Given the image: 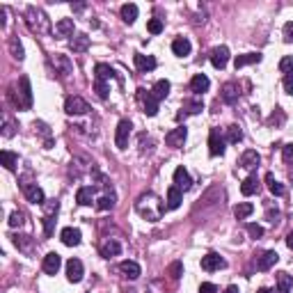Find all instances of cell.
<instances>
[{"instance_id": "obj_1", "label": "cell", "mask_w": 293, "mask_h": 293, "mask_svg": "<svg viewBox=\"0 0 293 293\" xmlns=\"http://www.w3.org/2000/svg\"><path fill=\"white\" fill-rule=\"evenodd\" d=\"M135 211L144 220H149V222H158V220L165 215V211H169V209H167V204H165V201H160L158 197L154 195V192H144V195L137 197Z\"/></svg>"}, {"instance_id": "obj_2", "label": "cell", "mask_w": 293, "mask_h": 293, "mask_svg": "<svg viewBox=\"0 0 293 293\" xmlns=\"http://www.w3.org/2000/svg\"><path fill=\"white\" fill-rule=\"evenodd\" d=\"M25 23H27V27H30L32 32H37V35H44V32L50 30L48 16L44 14V9L35 7V5H30V7L25 9Z\"/></svg>"}, {"instance_id": "obj_3", "label": "cell", "mask_w": 293, "mask_h": 293, "mask_svg": "<svg viewBox=\"0 0 293 293\" xmlns=\"http://www.w3.org/2000/svg\"><path fill=\"white\" fill-rule=\"evenodd\" d=\"M9 99L16 105L18 110H30L32 108V87H30V78L23 76L18 80V92H9Z\"/></svg>"}, {"instance_id": "obj_4", "label": "cell", "mask_w": 293, "mask_h": 293, "mask_svg": "<svg viewBox=\"0 0 293 293\" xmlns=\"http://www.w3.org/2000/svg\"><path fill=\"white\" fill-rule=\"evenodd\" d=\"M21 190H23V195H25V199L30 201V204H39V206L46 204V195H44V190H41L37 183L23 181L21 183Z\"/></svg>"}, {"instance_id": "obj_5", "label": "cell", "mask_w": 293, "mask_h": 293, "mask_svg": "<svg viewBox=\"0 0 293 293\" xmlns=\"http://www.w3.org/2000/svg\"><path fill=\"white\" fill-rule=\"evenodd\" d=\"M137 99H140V103H142V108H144V114H149V117H156L158 114V99H156L151 92H146V90H137Z\"/></svg>"}, {"instance_id": "obj_6", "label": "cell", "mask_w": 293, "mask_h": 293, "mask_svg": "<svg viewBox=\"0 0 293 293\" xmlns=\"http://www.w3.org/2000/svg\"><path fill=\"white\" fill-rule=\"evenodd\" d=\"M224 144H227V140L220 135L218 128H211V133H209V154L211 156H222L224 149H227Z\"/></svg>"}, {"instance_id": "obj_7", "label": "cell", "mask_w": 293, "mask_h": 293, "mask_svg": "<svg viewBox=\"0 0 293 293\" xmlns=\"http://www.w3.org/2000/svg\"><path fill=\"white\" fill-rule=\"evenodd\" d=\"M131 128H133V124L128 122V119H122V122L117 124V133H114V144H117L119 149H126V146H128Z\"/></svg>"}, {"instance_id": "obj_8", "label": "cell", "mask_w": 293, "mask_h": 293, "mask_svg": "<svg viewBox=\"0 0 293 293\" xmlns=\"http://www.w3.org/2000/svg\"><path fill=\"white\" fill-rule=\"evenodd\" d=\"M188 137V128L186 126H177L172 128V131L165 135V142H167V146H172V149H181L183 142H186Z\"/></svg>"}, {"instance_id": "obj_9", "label": "cell", "mask_w": 293, "mask_h": 293, "mask_svg": "<svg viewBox=\"0 0 293 293\" xmlns=\"http://www.w3.org/2000/svg\"><path fill=\"white\" fill-rule=\"evenodd\" d=\"M87 110H90V105H87V101L80 99V96H69V99L64 101V112L67 114H85Z\"/></svg>"}, {"instance_id": "obj_10", "label": "cell", "mask_w": 293, "mask_h": 293, "mask_svg": "<svg viewBox=\"0 0 293 293\" xmlns=\"http://www.w3.org/2000/svg\"><path fill=\"white\" fill-rule=\"evenodd\" d=\"M227 266V261L222 259L220 254H215V252H209L206 256H201V268L206 270V273H213V270H220Z\"/></svg>"}, {"instance_id": "obj_11", "label": "cell", "mask_w": 293, "mask_h": 293, "mask_svg": "<svg viewBox=\"0 0 293 293\" xmlns=\"http://www.w3.org/2000/svg\"><path fill=\"white\" fill-rule=\"evenodd\" d=\"M82 273H85V268H82V261L80 259H69L67 261V279L73 284H78L82 279Z\"/></svg>"}, {"instance_id": "obj_12", "label": "cell", "mask_w": 293, "mask_h": 293, "mask_svg": "<svg viewBox=\"0 0 293 293\" xmlns=\"http://www.w3.org/2000/svg\"><path fill=\"white\" fill-rule=\"evenodd\" d=\"M227 62H229V48L227 46H218V48L211 50V64H213L215 69L222 71V69L227 67Z\"/></svg>"}, {"instance_id": "obj_13", "label": "cell", "mask_w": 293, "mask_h": 293, "mask_svg": "<svg viewBox=\"0 0 293 293\" xmlns=\"http://www.w3.org/2000/svg\"><path fill=\"white\" fill-rule=\"evenodd\" d=\"M174 186H177L181 192H186V190L192 188V179H190V174H188V169L183 167V165L174 169Z\"/></svg>"}, {"instance_id": "obj_14", "label": "cell", "mask_w": 293, "mask_h": 293, "mask_svg": "<svg viewBox=\"0 0 293 293\" xmlns=\"http://www.w3.org/2000/svg\"><path fill=\"white\" fill-rule=\"evenodd\" d=\"M60 266H62V256H60L57 252H48V254L44 256V263H41V268H44L46 275H57Z\"/></svg>"}, {"instance_id": "obj_15", "label": "cell", "mask_w": 293, "mask_h": 293, "mask_svg": "<svg viewBox=\"0 0 293 293\" xmlns=\"http://www.w3.org/2000/svg\"><path fill=\"white\" fill-rule=\"evenodd\" d=\"M277 261H279V254H277V252H275V250H268V252H263L261 256H256V270H261V273H263V270H270L275 263H277Z\"/></svg>"}, {"instance_id": "obj_16", "label": "cell", "mask_w": 293, "mask_h": 293, "mask_svg": "<svg viewBox=\"0 0 293 293\" xmlns=\"http://www.w3.org/2000/svg\"><path fill=\"white\" fill-rule=\"evenodd\" d=\"M60 238H62V243H64L67 247H76V245H80L82 233H80V229L64 227V229H62V233H60Z\"/></svg>"}, {"instance_id": "obj_17", "label": "cell", "mask_w": 293, "mask_h": 293, "mask_svg": "<svg viewBox=\"0 0 293 293\" xmlns=\"http://www.w3.org/2000/svg\"><path fill=\"white\" fill-rule=\"evenodd\" d=\"M259 163H261V156L256 154L254 149H247V151H243L241 160H238V165H241L243 169H254V167H259Z\"/></svg>"}, {"instance_id": "obj_18", "label": "cell", "mask_w": 293, "mask_h": 293, "mask_svg": "<svg viewBox=\"0 0 293 293\" xmlns=\"http://www.w3.org/2000/svg\"><path fill=\"white\" fill-rule=\"evenodd\" d=\"M69 48H71L73 53H85V50L90 48V37H87L85 32H76V35L71 37V41H69Z\"/></svg>"}, {"instance_id": "obj_19", "label": "cell", "mask_w": 293, "mask_h": 293, "mask_svg": "<svg viewBox=\"0 0 293 293\" xmlns=\"http://www.w3.org/2000/svg\"><path fill=\"white\" fill-rule=\"evenodd\" d=\"M133 62H135L137 71H154L156 69V57H151V55H142V53H135L133 55Z\"/></svg>"}, {"instance_id": "obj_20", "label": "cell", "mask_w": 293, "mask_h": 293, "mask_svg": "<svg viewBox=\"0 0 293 293\" xmlns=\"http://www.w3.org/2000/svg\"><path fill=\"white\" fill-rule=\"evenodd\" d=\"M119 273L133 282V279H137L142 275V270H140V266H137L135 261H122V263H119Z\"/></svg>"}, {"instance_id": "obj_21", "label": "cell", "mask_w": 293, "mask_h": 293, "mask_svg": "<svg viewBox=\"0 0 293 293\" xmlns=\"http://www.w3.org/2000/svg\"><path fill=\"white\" fill-rule=\"evenodd\" d=\"M190 50H192V44L186 37H177V39L172 41V53L177 55V57H186V55H190Z\"/></svg>"}, {"instance_id": "obj_22", "label": "cell", "mask_w": 293, "mask_h": 293, "mask_svg": "<svg viewBox=\"0 0 293 293\" xmlns=\"http://www.w3.org/2000/svg\"><path fill=\"white\" fill-rule=\"evenodd\" d=\"M119 252H122V245H119L117 238H108V241L101 245V256H103V259H112Z\"/></svg>"}, {"instance_id": "obj_23", "label": "cell", "mask_w": 293, "mask_h": 293, "mask_svg": "<svg viewBox=\"0 0 293 293\" xmlns=\"http://www.w3.org/2000/svg\"><path fill=\"white\" fill-rule=\"evenodd\" d=\"M50 62L55 64V69L60 71V76H69V73H73V64L69 62L67 55H53Z\"/></svg>"}, {"instance_id": "obj_24", "label": "cell", "mask_w": 293, "mask_h": 293, "mask_svg": "<svg viewBox=\"0 0 293 293\" xmlns=\"http://www.w3.org/2000/svg\"><path fill=\"white\" fill-rule=\"evenodd\" d=\"M55 37L57 39H64V37H73V21L71 18H62V21L55 23Z\"/></svg>"}, {"instance_id": "obj_25", "label": "cell", "mask_w": 293, "mask_h": 293, "mask_svg": "<svg viewBox=\"0 0 293 293\" xmlns=\"http://www.w3.org/2000/svg\"><path fill=\"white\" fill-rule=\"evenodd\" d=\"M94 78H96V80H110V78H117V71H114L110 64L99 62L94 67Z\"/></svg>"}, {"instance_id": "obj_26", "label": "cell", "mask_w": 293, "mask_h": 293, "mask_svg": "<svg viewBox=\"0 0 293 293\" xmlns=\"http://www.w3.org/2000/svg\"><path fill=\"white\" fill-rule=\"evenodd\" d=\"M211 87V80L204 76V73H197V76H192V80H190V90L195 92V94H204L206 90Z\"/></svg>"}, {"instance_id": "obj_27", "label": "cell", "mask_w": 293, "mask_h": 293, "mask_svg": "<svg viewBox=\"0 0 293 293\" xmlns=\"http://www.w3.org/2000/svg\"><path fill=\"white\" fill-rule=\"evenodd\" d=\"M76 201L80 206H92V201H94V188L92 186H82V188H78V192H76Z\"/></svg>"}, {"instance_id": "obj_28", "label": "cell", "mask_w": 293, "mask_h": 293, "mask_svg": "<svg viewBox=\"0 0 293 293\" xmlns=\"http://www.w3.org/2000/svg\"><path fill=\"white\" fill-rule=\"evenodd\" d=\"M256 62H261V53H245L233 60V67H236V71H238V69L247 67V64H256Z\"/></svg>"}, {"instance_id": "obj_29", "label": "cell", "mask_w": 293, "mask_h": 293, "mask_svg": "<svg viewBox=\"0 0 293 293\" xmlns=\"http://www.w3.org/2000/svg\"><path fill=\"white\" fill-rule=\"evenodd\" d=\"M241 192L245 197L254 195V192H259V179H256V174H250V177L245 179V181L241 183Z\"/></svg>"}, {"instance_id": "obj_30", "label": "cell", "mask_w": 293, "mask_h": 293, "mask_svg": "<svg viewBox=\"0 0 293 293\" xmlns=\"http://www.w3.org/2000/svg\"><path fill=\"white\" fill-rule=\"evenodd\" d=\"M169 90H172V85H169V80H156V85L151 87V94L156 96L158 101H163V99H167V94H169Z\"/></svg>"}, {"instance_id": "obj_31", "label": "cell", "mask_w": 293, "mask_h": 293, "mask_svg": "<svg viewBox=\"0 0 293 293\" xmlns=\"http://www.w3.org/2000/svg\"><path fill=\"white\" fill-rule=\"evenodd\" d=\"M181 201H183V192L179 190L177 186H172V188L167 190V209H169V211L179 209V206H181Z\"/></svg>"}, {"instance_id": "obj_32", "label": "cell", "mask_w": 293, "mask_h": 293, "mask_svg": "<svg viewBox=\"0 0 293 293\" xmlns=\"http://www.w3.org/2000/svg\"><path fill=\"white\" fill-rule=\"evenodd\" d=\"M220 96H222V101L224 103H236L238 101V87L233 85V82H227V85L222 87V92H220Z\"/></svg>"}, {"instance_id": "obj_33", "label": "cell", "mask_w": 293, "mask_h": 293, "mask_svg": "<svg viewBox=\"0 0 293 293\" xmlns=\"http://www.w3.org/2000/svg\"><path fill=\"white\" fill-rule=\"evenodd\" d=\"M114 201H117L114 192L112 190H105L103 195L99 197V201H96V209H99V211H108V209H112V206H114Z\"/></svg>"}, {"instance_id": "obj_34", "label": "cell", "mask_w": 293, "mask_h": 293, "mask_svg": "<svg viewBox=\"0 0 293 293\" xmlns=\"http://www.w3.org/2000/svg\"><path fill=\"white\" fill-rule=\"evenodd\" d=\"M14 245L18 247L21 252H25V254H32V247H35V241H32L30 236H14Z\"/></svg>"}, {"instance_id": "obj_35", "label": "cell", "mask_w": 293, "mask_h": 293, "mask_svg": "<svg viewBox=\"0 0 293 293\" xmlns=\"http://www.w3.org/2000/svg\"><path fill=\"white\" fill-rule=\"evenodd\" d=\"M0 163L5 165V169H9V172H14L18 165V156L14 154V151H3L0 154Z\"/></svg>"}, {"instance_id": "obj_36", "label": "cell", "mask_w": 293, "mask_h": 293, "mask_svg": "<svg viewBox=\"0 0 293 293\" xmlns=\"http://www.w3.org/2000/svg\"><path fill=\"white\" fill-rule=\"evenodd\" d=\"M266 183H268V190H270V192H273V195H275V197H282V195H284V192H286V188H284V186H282V183H279V181H277V179H275V177H273V174H270V172H268V174H266Z\"/></svg>"}, {"instance_id": "obj_37", "label": "cell", "mask_w": 293, "mask_h": 293, "mask_svg": "<svg viewBox=\"0 0 293 293\" xmlns=\"http://www.w3.org/2000/svg\"><path fill=\"white\" fill-rule=\"evenodd\" d=\"M122 18H124V23H135V18H137V5H133V3H126L122 7Z\"/></svg>"}, {"instance_id": "obj_38", "label": "cell", "mask_w": 293, "mask_h": 293, "mask_svg": "<svg viewBox=\"0 0 293 293\" xmlns=\"http://www.w3.org/2000/svg\"><path fill=\"white\" fill-rule=\"evenodd\" d=\"M291 284H293L291 275H288V273H277V293H288V291H291Z\"/></svg>"}, {"instance_id": "obj_39", "label": "cell", "mask_w": 293, "mask_h": 293, "mask_svg": "<svg viewBox=\"0 0 293 293\" xmlns=\"http://www.w3.org/2000/svg\"><path fill=\"white\" fill-rule=\"evenodd\" d=\"M243 140V131L238 124H231V126L227 128V142H231V144H238V142Z\"/></svg>"}, {"instance_id": "obj_40", "label": "cell", "mask_w": 293, "mask_h": 293, "mask_svg": "<svg viewBox=\"0 0 293 293\" xmlns=\"http://www.w3.org/2000/svg\"><path fill=\"white\" fill-rule=\"evenodd\" d=\"M252 211H254V206H252L250 201H243V204H238L236 209H233V215H236L238 220H245L247 215H252Z\"/></svg>"}, {"instance_id": "obj_41", "label": "cell", "mask_w": 293, "mask_h": 293, "mask_svg": "<svg viewBox=\"0 0 293 293\" xmlns=\"http://www.w3.org/2000/svg\"><path fill=\"white\" fill-rule=\"evenodd\" d=\"M9 53H12L14 57L18 60V62L25 57V53H23V46H21V41H18L16 37H12V39H9Z\"/></svg>"}, {"instance_id": "obj_42", "label": "cell", "mask_w": 293, "mask_h": 293, "mask_svg": "<svg viewBox=\"0 0 293 293\" xmlns=\"http://www.w3.org/2000/svg\"><path fill=\"white\" fill-rule=\"evenodd\" d=\"M204 110V103L201 101H186L183 103V114H197Z\"/></svg>"}, {"instance_id": "obj_43", "label": "cell", "mask_w": 293, "mask_h": 293, "mask_svg": "<svg viewBox=\"0 0 293 293\" xmlns=\"http://www.w3.org/2000/svg\"><path fill=\"white\" fill-rule=\"evenodd\" d=\"M279 71H282L284 76L293 73V55H286V57L279 60Z\"/></svg>"}, {"instance_id": "obj_44", "label": "cell", "mask_w": 293, "mask_h": 293, "mask_svg": "<svg viewBox=\"0 0 293 293\" xmlns=\"http://www.w3.org/2000/svg\"><path fill=\"white\" fill-rule=\"evenodd\" d=\"M94 92H96V96L99 99H108V82L105 80H94Z\"/></svg>"}, {"instance_id": "obj_45", "label": "cell", "mask_w": 293, "mask_h": 293, "mask_svg": "<svg viewBox=\"0 0 293 293\" xmlns=\"http://www.w3.org/2000/svg\"><path fill=\"white\" fill-rule=\"evenodd\" d=\"M53 229H55V215H44V236H53Z\"/></svg>"}, {"instance_id": "obj_46", "label": "cell", "mask_w": 293, "mask_h": 293, "mask_svg": "<svg viewBox=\"0 0 293 293\" xmlns=\"http://www.w3.org/2000/svg\"><path fill=\"white\" fill-rule=\"evenodd\" d=\"M23 222H25V215H23L21 211H14V213L9 215V227H14V229H16V227H21Z\"/></svg>"}, {"instance_id": "obj_47", "label": "cell", "mask_w": 293, "mask_h": 293, "mask_svg": "<svg viewBox=\"0 0 293 293\" xmlns=\"http://www.w3.org/2000/svg\"><path fill=\"white\" fill-rule=\"evenodd\" d=\"M146 30H149L151 35H160V32H163V21H160V18H151V21L146 23Z\"/></svg>"}, {"instance_id": "obj_48", "label": "cell", "mask_w": 293, "mask_h": 293, "mask_svg": "<svg viewBox=\"0 0 293 293\" xmlns=\"http://www.w3.org/2000/svg\"><path fill=\"white\" fill-rule=\"evenodd\" d=\"M14 133H16V126H14V122L9 117H5V124H3V135L5 137H12Z\"/></svg>"}, {"instance_id": "obj_49", "label": "cell", "mask_w": 293, "mask_h": 293, "mask_svg": "<svg viewBox=\"0 0 293 293\" xmlns=\"http://www.w3.org/2000/svg\"><path fill=\"white\" fill-rule=\"evenodd\" d=\"M247 233H250L252 238H261V236H263V227H261V224L250 222V224H247Z\"/></svg>"}, {"instance_id": "obj_50", "label": "cell", "mask_w": 293, "mask_h": 293, "mask_svg": "<svg viewBox=\"0 0 293 293\" xmlns=\"http://www.w3.org/2000/svg\"><path fill=\"white\" fill-rule=\"evenodd\" d=\"M282 35H284V41H286V44H291V41H293V21L284 23V30H282Z\"/></svg>"}, {"instance_id": "obj_51", "label": "cell", "mask_w": 293, "mask_h": 293, "mask_svg": "<svg viewBox=\"0 0 293 293\" xmlns=\"http://www.w3.org/2000/svg\"><path fill=\"white\" fill-rule=\"evenodd\" d=\"M57 209H60V204H57V199H48L44 204V211H46V215H55L57 213Z\"/></svg>"}, {"instance_id": "obj_52", "label": "cell", "mask_w": 293, "mask_h": 293, "mask_svg": "<svg viewBox=\"0 0 293 293\" xmlns=\"http://www.w3.org/2000/svg\"><path fill=\"white\" fill-rule=\"evenodd\" d=\"M282 156H284V163L293 165V142H291V144H284V149H282Z\"/></svg>"}, {"instance_id": "obj_53", "label": "cell", "mask_w": 293, "mask_h": 293, "mask_svg": "<svg viewBox=\"0 0 293 293\" xmlns=\"http://www.w3.org/2000/svg\"><path fill=\"white\" fill-rule=\"evenodd\" d=\"M181 273H183L181 261H174V263L169 266V275H172V279H179V277H181Z\"/></svg>"}, {"instance_id": "obj_54", "label": "cell", "mask_w": 293, "mask_h": 293, "mask_svg": "<svg viewBox=\"0 0 293 293\" xmlns=\"http://www.w3.org/2000/svg\"><path fill=\"white\" fill-rule=\"evenodd\" d=\"M197 293H218V286H215V284H211V282H204Z\"/></svg>"}, {"instance_id": "obj_55", "label": "cell", "mask_w": 293, "mask_h": 293, "mask_svg": "<svg viewBox=\"0 0 293 293\" xmlns=\"http://www.w3.org/2000/svg\"><path fill=\"white\" fill-rule=\"evenodd\" d=\"M284 92H286V94H293V73L284 76Z\"/></svg>"}, {"instance_id": "obj_56", "label": "cell", "mask_w": 293, "mask_h": 293, "mask_svg": "<svg viewBox=\"0 0 293 293\" xmlns=\"http://www.w3.org/2000/svg\"><path fill=\"white\" fill-rule=\"evenodd\" d=\"M270 124H284V112H282V108H277V112H273V117H270Z\"/></svg>"}, {"instance_id": "obj_57", "label": "cell", "mask_w": 293, "mask_h": 293, "mask_svg": "<svg viewBox=\"0 0 293 293\" xmlns=\"http://www.w3.org/2000/svg\"><path fill=\"white\" fill-rule=\"evenodd\" d=\"M5 16H7V9H5L3 5H0V27L7 25V18H5Z\"/></svg>"}, {"instance_id": "obj_58", "label": "cell", "mask_w": 293, "mask_h": 293, "mask_svg": "<svg viewBox=\"0 0 293 293\" xmlns=\"http://www.w3.org/2000/svg\"><path fill=\"white\" fill-rule=\"evenodd\" d=\"M222 293H241V291H238V286H233V284H231V286H227Z\"/></svg>"}, {"instance_id": "obj_59", "label": "cell", "mask_w": 293, "mask_h": 293, "mask_svg": "<svg viewBox=\"0 0 293 293\" xmlns=\"http://www.w3.org/2000/svg\"><path fill=\"white\" fill-rule=\"evenodd\" d=\"M286 245H288V247H291V250H293V231H291V233H288V236H286Z\"/></svg>"}, {"instance_id": "obj_60", "label": "cell", "mask_w": 293, "mask_h": 293, "mask_svg": "<svg viewBox=\"0 0 293 293\" xmlns=\"http://www.w3.org/2000/svg\"><path fill=\"white\" fill-rule=\"evenodd\" d=\"M256 293H275V291H270V288H259Z\"/></svg>"}]
</instances>
